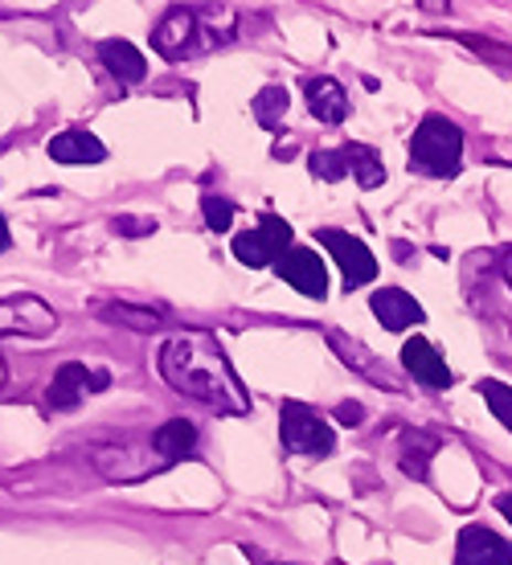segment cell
I'll return each mask as SVG.
<instances>
[{
	"label": "cell",
	"mask_w": 512,
	"mask_h": 565,
	"mask_svg": "<svg viewBox=\"0 0 512 565\" xmlns=\"http://www.w3.org/2000/svg\"><path fill=\"white\" fill-rule=\"evenodd\" d=\"M160 373L177 394L193 397L201 406H214L226 414H246L250 402L243 394V382L222 353V344L205 332H177L160 349Z\"/></svg>",
	"instance_id": "1"
},
{
	"label": "cell",
	"mask_w": 512,
	"mask_h": 565,
	"mask_svg": "<svg viewBox=\"0 0 512 565\" xmlns=\"http://www.w3.org/2000/svg\"><path fill=\"white\" fill-rule=\"evenodd\" d=\"M463 164V131L442 115H427L410 136V169L427 177H456Z\"/></svg>",
	"instance_id": "2"
},
{
	"label": "cell",
	"mask_w": 512,
	"mask_h": 565,
	"mask_svg": "<svg viewBox=\"0 0 512 565\" xmlns=\"http://www.w3.org/2000/svg\"><path fill=\"white\" fill-rule=\"evenodd\" d=\"M279 430H284V447L296 455H316V459H324V455H332V447H337L332 426H328L316 411L299 406V402H284V411H279Z\"/></svg>",
	"instance_id": "3"
},
{
	"label": "cell",
	"mask_w": 512,
	"mask_h": 565,
	"mask_svg": "<svg viewBox=\"0 0 512 565\" xmlns=\"http://www.w3.org/2000/svg\"><path fill=\"white\" fill-rule=\"evenodd\" d=\"M287 250H291V226L275 213H263V222L255 230L234 238V255L246 267H275Z\"/></svg>",
	"instance_id": "4"
},
{
	"label": "cell",
	"mask_w": 512,
	"mask_h": 565,
	"mask_svg": "<svg viewBox=\"0 0 512 565\" xmlns=\"http://www.w3.org/2000/svg\"><path fill=\"white\" fill-rule=\"evenodd\" d=\"M316 238L324 242V250L337 258V267H341L349 287H365V282L377 279V258L370 255V246L361 238L344 234V230H320Z\"/></svg>",
	"instance_id": "5"
},
{
	"label": "cell",
	"mask_w": 512,
	"mask_h": 565,
	"mask_svg": "<svg viewBox=\"0 0 512 565\" xmlns=\"http://www.w3.org/2000/svg\"><path fill=\"white\" fill-rule=\"evenodd\" d=\"M57 328V316L50 303H42L38 296H9L0 299V337H45Z\"/></svg>",
	"instance_id": "6"
},
{
	"label": "cell",
	"mask_w": 512,
	"mask_h": 565,
	"mask_svg": "<svg viewBox=\"0 0 512 565\" xmlns=\"http://www.w3.org/2000/svg\"><path fill=\"white\" fill-rule=\"evenodd\" d=\"M456 565H512V545L484 524H468L456 541Z\"/></svg>",
	"instance_id": "7"
},
{
	"label": "cell",
	"mask_w": 512,
	"mask_h": 565,
	"mask_svg": "<svg viewBox=\"0 0 512 565\" xmlns=\"http://www.w3.org/2000/svg\"><path fill=\"white\" fill-rule=\"evenodd\" d=\"M275 270H279V275H284L291 287H296L299 296L316 299V303L328 296V270H324V263H320V255L303 250V246L287 250V255L275 263Z\"/></svg>",
	"instance_id": "8"
},
{
	"label": "cell",
	"mask_w": 512,
	"mask_h": 565,
	"mask_svg": "<svg viewBox=\"0 0 512 565\" xmlns=\"http://www.w3.org/2000/svg\"><path fill=\"white\" fill-rule=\"evenodd\" d=\"M99 390H107V373H95V369L71 361V365H62L54 373V385H50V406L71 411V406H78L86 394H99Z\"/></svg>",
	"instance_id": "9"
},
{
	"label": "cell",
	"mask_w": 512,
	"mask_h": 565,
	"mask_svg": "<svg viewBox=\"0 0 512 565\" xmlns=\"http://www.w3.org/2000/svg\"><path fill=\"white\" fill-rule=\"evenodd\" d=\"M402 365H406V373H414V382L430 385V390H447V385H451V369H447V361H442V356L435 353V344L423 337L406 340Z\"/></svg>",
	"instance_id": "10"
},
{
	"label": "cell",
	"mask_w": 512,
	"mask_h": 565,
	"mask_svg": "<svg viewBox=\"0 0 512 565\" xmlns=\"http://www.w3.org/2000/svg\"><path fill=\"white\" fill-rule=\"evenodd\" d=\"M373 316L382 320L390 332H406L410 324H418L423 320V308L414 303V296H406L402 287H377L370 299Z\"/></svg>",
	"instance_id": "11"
},
{
	"label": "cell",
	"mask_w": 512,
	"mask_h": 565,
	"mask_svg": "<svg viewBox=\"0 0 512 565\" xmlns=\"http://www.w3.org/2000/svg\"><path fill=\"white\" fill-rule=\"evenodd\" d=\"M45 152L54 156L57 164H99V160H107V148L90 131H78V128L54 136V140L45 143Z\"/></svg>",
	"instance_id": "12"
},
{
	"label": "cell",
	"mask_w": 512,
	"mask_h": 565,
	"mask_svg": "<svg viewBox=\"0 0 512 565\" xmlns=\"http://www.w3.org/2000/svg\"><path fill=\"white\" fill-rule=\"evenodd\" d=\"M193 33H198L193 13H189V9H172L157 25V33H152V45H157L164 57H181L189 50V42H193Z\"/></svg>",
	"instance_id": "13"
},
{
	"label": "cell",
	"mask_w": 512,
	"mask_h": 565,
	"mask_svg": "<svg viewBox=\"0 0 512 565\" xmlns=\"http://www.w3.org/2000/svg\"><path fill=\"white\" fill-rule=\"evenodd\" d=\"M308 107H312L316 119H324V124H341L344 115H349V95L341 90V83H332V78H308Z\"/></svg>",
	"instance_id": "14"
},
{
	"label": "cell",
	"mask_w": 512,
	"mask_h": 565,
	"mask_svg": "<svg viewBox=\"0 0 512 565\" xmlns=\"http://www.w3.org/2000/svg\"><path fill=\"white\" fill-rule=\"evenodd\" d=\"M99 57L119 83H140L143 74H148V57H140V50L131 42H115L111 38V42L99 45Z\"/></svg>",
	"instance_id": "15"
},
{
	"label": "cell",
	"mask_w": 512,
	"mask_h": 565,
	"mask_svg": "<svg viewBox=\"0 0 512 565\" xmlns=\"http://www.w3.org/2000/svg\"><path fill=\"white\" fill-rule=\"evenodd\" d=\"M193 443H198V430H193V423H185V418H172V423H164L157 435H152V447H157L160 463H177V459L193 455Z\"/></svg>",
	"instance_id": "16"
},
{
	"label": "cell",
	"mask_w": 512,
	"mask_h": 565,
	"mask_svg": "<svg viewBox=\"0 0 512 565\" xmlns=\"http://www.w3.org/2000/svg\"><path fill=\"white\" fill-rule=\"evenodd\" d=\"M341 152H344V164H349V172L356 177L361 189H377V184L385 181V164L373 148H365V143H344Z\"/></svg>",
	"instance_id": "17"
},
{
	"label": "cell",
	"mask_w": 512,
	"mask_h": 565,
	"mask_svg": "<svg viewBox=\"0 0 512 565\" xmlns=\"http://www.w3.org/2000/svg\"><path fill=\"white\" fill-rule=\"evenodd\" d=\"M255 115H258V124L263 128H279L284 124V115H287V90H279V86H267L263 95L255 99Z\"/></svg>",
	"instance_id": "18"
},
{
	"label": "cell",
	"mask_w": 512,
	"mask_h": 565,
	"mask_svg": "<svg viewBox=\"0 0 512 565\" xmlns=\"http://www.w3.org/2000/svg\"><path fill=\"white\" fill-rule=\"evenodd\" d=\"M201 213H205V226L217 230V234H226L230 222H234V205L226 198H214V193L201 198Z\"/></svg>",
	"instance_id": "19"
},
{
	"label": "cell",
	"mask_w": 512,
	"mask_h": 565,
	"mask_svg": "<svg viewBox=\"0 0 512 565\" xmlns=\"http://www.w3.org/2000/svg\"><path fill=\"white\" fill-rule=\"evenodd\" d=\"M480 390H484V402L488 406H492V414H497L500 423L509 426L512 430V390L509 385H500V382H484L480 385Z\"/></svg>",
	"instance_id": "20"
},
{
	"label": "cell",
	"mask_w": 512,
	"mask_h": 565,
	"mask_svg": "<svg viewBox=\"0 0 512 565\" xmlns=\"http://www.w3.org/2000/svg\"><path fill=\"white\" fill-rule=\"evenodd\" d=\"M308 164H312V172L320 177V181H341L344 172H349L341 148H337V152H316L312 160H308Z\"/></svg>",
	"instance_id": "21"
},
{
	"label": "cell",
	"mask_w": 512,
	"mask_h": 565,
	"mask_svg": "<svg viewBox=\"0 0 512 565\" xmlns=\"http://www.w3.org/2000/svg\"><path fill=\"white\" fill-rule=\"evenodd\" d=\"M103 316H107V320H115V324L143 328V332H152V328L160 324V320H157V316H152V311H131V308H124V303H119V308H107V311H103Z\"/></svg>",
	"instance_id": "22"
},
{
	"label": "cell",
	"mask_w": 512,
	"mask_h": 565,
	"mask_svg": "<svg viewBox=\"0 0 512 565\" xmlns=\"http://www.w3.org/2000/svg\"><path fill=\"white\" fill-rule=\"evenodd\" d=\"M115 230L119 234H152V222H140V217H115Z\"/></svg>",
	"instance_id": "23"
},
{
	"label": "cell",
	"mask_w": 512,
	"mask_h": 565,
	"mask_svg": "<svg viewBox=\"0 0 512 565\" xmlns=\"http://www.w3.org/2000/svg\"><path fill=\"white\" fill-rule=\"evenodd\" d=\"M361 402H344V406H337V418H341V426H361L365 418H361Z\"/></svg>",
	"instance_id": "24"
},
{
	"label": "cell",
	"mask_w": 512,
	"mask_h": 565,
	"mask_svg": "<svg viewBox=\"0 0 512 565\" xmlns=\"http://www.w3.org/2000/svg\"><path fill=\"white\" fill-rule=\"evenodd\" d=\"M497 509H500V516H504V521L512 524V492L500 495V500H497Z\"/></svg>",
	"instance_id": "25"
},
{
	"label": "cell",
	"mask_w": 512,
	"mask_h": 565,
	"mask_svg": "<svg viewBox=\"0 0 512 565\" xmlns=\"http://www.w3.org/2000/svg\"><path fill=\"white\" fill-rule=\"evenodd\" d=\"M500 270H504V282L512 287V250H509L504 258H500Z\"/></svg>",
	"instance_id": "26"
},
{
	"label": "cell",
	"mask_w": 512,
	"mask_h": 565,
	"mask_svg": "<svg viewBox=\"0 0 512 565\" xmlns=\"http://www.w3.org/2000/svg\"><path fill=\"white\" fill-rule=\"evenodd\" d=\"M9 242H13V238H9V222L0 217V250H9Z\"/></svg>",
	"instance_id": "27"
},
{
	"label": "cell",
	"mask_w": 512,
	"mask_h": 565,
	"mask_svg": "<svg viewBox=\"0 0 512 565\" xmlns=\"http://www.w3.org/2000/svg\"><path fill=\"white\" fill-rule=\"evenodd\" d=\"M0 385H4V361H0Z\"/></svg>",
	"instance_id": "28"
}]
</instances>
